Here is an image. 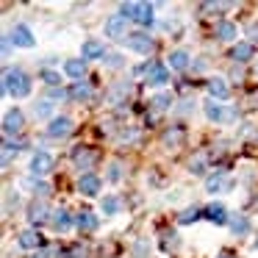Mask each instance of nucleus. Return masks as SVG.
I'll use <instances>...</instances> for the list:
<instances>
[{
	"instance_id": "20e7f679",
	"label": "nucleus",
	"mask_w": 258,
	"mask_h": 258,
	"mask_svg": "<svg viewBox=\"0 0 258 258\" xmlns=\"http://www.w3.org/2000/svg\"><path fill=\"white\" fill-rule=\"evenodd\" d=\"M50 169H53V156L50 153H36V156L31 158V175H34V178H45Z\"/></svg>"
},
{
	"instance_id": "9b49d317",
	"label": "nucleus",
	"mask_w": 258,
	"mask_h": 258,
	"mask_svg": "<svg viewBox=\"0 0 258 258\" xmlns=\"http://www.w3.org/2000/svg\"><path fill=\"white\" fill-rule=\"evenodd\" d=\"M81 56L84 58H103L106 56V47H103V42L89 39V42H84V47H81Z\"/></svg>"
},
{
	"instance_id": "4c0bfd02",
	"label": "nucleus",
	"mask_w": 258,
	"mask_h": 258,
	"mask_svg": "<svg viewBox=\"0 0 258 258\" xmlns=\"http://www.w3.org/2000/svg\"><path fill=\"white\" fill-rule=\"evenodd\" d=\"M217 258H230V255H217Z\"/></svg>"
},
{
	"instance_id": "423d86ee",
	"label": "nucleus",
	"mask_w": 258,
	"mask_h": 258,
	"mask_svg": "<svg viewBox=\"0 0 258 258\" xmlns=\"http://www.w3.org/2000/svg\"><path fill=\"white\" fill-rule=\"evenodd\" d=\"M125 45L131 47V50H136L139 56H147V53H153V39L145 34H128V42Z\"/></svg>"
},
{
	"instance_id": "bb28decb",
	"label": "nucleus",
	"mask_w": 258,
	"mask_h": 258,
	"mask_svg": "<svg viewBox=\"0 0 258 258\" xmlns=\"http://www.w3.org/2000/svg\"><path fill=\"white\" fill-rule=\"evenodd\" d=\"M42 81H45L47 86H58L61 84V75H58L56 70H42Z\"/></svg>"
},
{
	"instance_id": "cd10ccee",
	"label": "nucleus",
	"mask_w": 258,
	"mask_h": 258,
	"mask_svg": "<svg viewBox=\"0 0 258 258\" xmlns=\"http://www.w3.org/2000/svg\"><path fill=\"white\" fill-rule=\"evenodd\" d=\"M169 103H172V97H169L167 92H161V95L153 97V106H156V111H164V108H169Z\"/></svg>"
},
{
	"instance_id": "a211bd4d",
	"label": "nucleus",
	"mask_w": 258,
	"mask_h": 258,
	"mask_svg": "<svg viewBox=\"0 0 258 258\" xmlns=\"http://www.w3.org/2000/svg\"><path fill=\"white\" fill-rule=\"evenodd\" d=\"M50 225L58 230V233H64V230H70V225H73V222H70V214L67 211H56V214H53V219H50Z\"/></svg>"
},
{
	"instance_id": "4be33fe9",
	"label": "nucleus",
	"mask_w": 258,
	"mask_h": 258,
	"mask_svg": "<svg viewBox=\"0 0 258 258\" xmlns=\"http://www.w3.org/2000/svg\"><path fill=\"white\" fill-rule=\"evenodd\" d=\"M89 97H92V89H89V86H84L81 81L70 89V100H78L81 103V100H89Z\"/></svg>"
},
{
	"instance_id": "c85d7f7f",
	"label": "nucleus",
	"mask_w": 258,
	"mask_h": 258,
	"mask_svg": "<svg viewBox=\"0 0 258 258\" xmlns=\"http://www.w3.org/2000/svg\"><path fill=\"white\" fill-rule=\"evenodd\" d=\"M195 219H200V211H197V208H186V211L178 217V222L180 225H189V222H195Z\"/></svg>"
},
{
	"instance_id": "c756f323",
	"label": "nucleus",
	"mask_w": 258,
	"mask_h": 258,
	"mask_svg": "<svg viewBox=\"0 0 258 258\" xmlns=\"http://www.w3.org/2000/svg\"><path fill=\"white\" fill-rule=\"evenodd\" d=\"M25 189H34V195H47V191H50V186L47 183H34V180H25Z\"/></svg>"
},
{
	"instance_id": "2f4dec72",
	"label": "nucleus",
	"mask_w": 258,
	"mask_h": 258,
	"mask_svg": "<svg viewBox=\"0 0 258 258\" xmlns=\"http://www.w3.org/2000/svg\"><path fill=\"white\" fill-rule=\"evenodd\" d=\"M191 172H195V175L206 172V156H195V161H191Z\"/></svg>"
},
{
	"instance_id": "f3484780",
	"label": "nucleus",
	"mask_w": 258,
	"mask_h": 258,
	"mask_svg": "<svg viewBox=\"0 0 258 258\" xmlns=\"http://www.w3.org/2000/svg\"><path fill=\"white\" fill-rule=\"evenodd\" d=\"M169 67H172V70H186V67H189V53H186V50L169 53Z\"/></svg>"
},
{
	"instance_id": "a878e982",
	"label": "nucleus",
	"mask_w": 258,
	"mask_h": 258,
	"mask_svg": "<svg viewBox=\"0 0 258 258\" xmlns=\"http://www.w3.org/2000/svg\"><path fill=\"white\" fill-rule=\"evenodd\" d=\"M100 208H103V214H108V217H111V214H117V211H119V200H117L114 195H108V197H103Z\"/></svg>"
},
{
	"instance_id": "6e6552de",
	"label": "nucleus",
	"mask_w": 258,
	"mask_h": 258,
	"mask_svg": "<svg viewBox=\"0 0 258 258\" xmlns=\"http://www.w3.org/2000/svg\"><path fill=\"white\" fill-rule=\"evenodd\" d=\"M20 131H23V111L14 108L3 117V134H20Z\"/></svg>"
},
{
	"instance_id": "aec40b11",
	"label": "nucleus",
	"mask_w": 258,
	"mask_h": 258,
	"mask_svg": "<svg viewBox=\"0 0 258 258\" xmlns=\"http://www.w3.org/2000/svg\"><path fill=\"white\" fill-rule=\"evenodd\" d=\"M20 247H25V250L39 247V233H36V230H23V233H20Z\"/></svg>"
},
{
	"instance_id": "5701e85b",
	"label": "nucleus",
	"mask_w": 258,
	"mask_h": 258,
	"mask_svg": "<svg viewBox=\"0 0 258 258\" xmlns=\"http://www.w3.org/2000/svg\"><path fill=\"white\" fill-rule=\"evenodd\" d=\"M64 70H67L70 78H84V61H78V58H70L67 64H64Z\"/></svg>"
},
{
	"instance_id": "2eb2a0df",
	"label": "nucleus",
	"mask_w": 258,
	"mask_h": 258,
	"mask_svg": "<svg viewBox=\"0 0 258 258\" xmlns=\"http://www.w3.org/2000/svg\"><path fill=\"white\" fill-rule=\"evenodd\" d=\"M217 36H219L222 42H236L239 31H236L233 23H217Z\"/></svg>"
},
{
	"instance_id": "e433bc0d",
	"label": "nucleus",
	"mask_w": 258,
	"mask_h": 258,
	"mask_svg": "<svg viewBox=\"0 0 258 258\" xmlns=\"http://www.w3.org/2000/svg\"><path fill=\"white\" fill-rule=\"evenodd\" d=\"M34 258H47V252H39V255H34Z\"/></svg>"
},
{
	"instance_id": "412c9836",
	"label": "nucleus",
	"mask_w": 258,
	"mask_h": 258,
	"mask_svg": "<svg viewBox=\"0 0 258 258\" xmlns=\"http://www.w3.org/2000/svg\"><path fill=\"white\" fill-rule=\"evenodd\" d=\"M233 58H236V61H247V58H252V45H250V42H236Z\"/></svg>"
},
{
	"instance_id": "b1692460",
	"label": "nucleus",
	"mask_w": 258,
	"mask_h": 258,
	"mask_svg": "<svg viewBox=\"0 0 258 258\" xmlns=\"http://www.w3.org/2000/svg\"><path fill=\"white\" fill-rule=\"evenodd\" d=\"M34 114H36L39 119L53 117V103H50V100H39V103H34Z\"/></svg>"
},
{
	"instance_id": "7c9ffc66",
	"label": "nucleus",
	"mask_w": 258,
	"mask_h": 258,
	"mask_svg": "<svg viewBox=\"0 0 258 258\" xmlns=\"http://www.w3.org/2000/svg\"><path fill=\"white\" fill-rule=\"evenodd\" d=\"M222 186H225V178H222V175H214V178H208L206 189H208V191H219Z\"/></svg>"
},
{
	"instance_id": "c9c22d12",
	"label": "nucleus",
	"mask_w": 258,
	"mask_h": 258,
	"mask_svg": "<svg viewBox=\"0 0 258 258\" xmlns=\"http://www.w3.org/2000/svg\"><path fill=\"white\" fill-rule=\"evenodd\" d=\"M108 180H119V164H111V167H108Z\"/></svg>"
},
{
	"instance_id": "9d476101",
	"label": "nucleus",
	"mask_w": 258,
	"mask_h": 258,
	"mask_svg": "<svg viewBox=\"0 0 258 258\" xmlns=\"http://www.w3.org/2000/svg\"><path fill=\"white\" fill-rule=\"evenodd\" d=\"M78 189H81V195L95 197V195H97V189H100V178H97V175H81Z\"/></svg>"
},
{
	"instance_id": "393cba45",
	"label": "nucleus",
	"mask_w": 258,
	"mask_h": 258,
	"mask_svg": "<svg viewBox=\"0 0 258 258\" xmlns=\"http://www.w3.org/2000/svg\"><path fill=\"white\" fill-rule=\"evenodd\" d=\"M230 230H233V233H247V230H250V222H247V217H241V214H236L233 219H230Z\"/></svg>"
},
{
	"instance_id": "f704fd0d",
	"label": "nucleus",
	"mask_w": 258,
	"mask_h": 258,
	"mask_svg": "<svg viewBox=\"0 0 258 258\" xmlns=\"http://www.w3.org/2000/svg\"><path fill=\"white\" fill-rule=\"evenodd\" d=\"M75 161H78V167H84V169H86V167H89V164H92V161H95V156H92V153H86V156H84V158H81V156H78V158H75Z\"/></svg>"
},
{
	"instance_id": "f03ea898",
	"label": "nucleus",
	"mask_w": 258,
	"mask_h": 258,
	"mask_svg": "<svg viewBox=\"0 0 258 258\" xmlns=\"http://www.w3.org/2000/svg\"><path fill=\"white\" fill-rule=\"evenodd\" d=\"M119 12H122L119 17L136 20L139 25H150L153 23V6H150V3H122Z\"/></svg>"
},
{
	"instance_id": "6ab92c4d",
	"label": "nucleus",
	"mask_w": 258,
	"mask_h": 258,
	"mask_svg": "<svg viewBox=\"0 0 258 258\" xmlns=\"http://www.w3.org/2000/svg\"><path fill=\"white\" fill-rule=\"evenodd\" d=\"M75 225H78L81 230H92V228L97 225V217H95L92 211H81L78 217H75Z\"/></svg>"
},
{
	"instance_id": "39448f33",
	"label": "nucleus",
	"mask_w": 258,
	"mask_h": 258,
	"mask_svg": "<svg viewBox=\"0 0 258 258\" xmlns=\"http://www.w3.org/2000/svg\"><path fill=\"white\" fill-rule=\"evenodd\" d=\"M70 131H73V119L70 117H53L50 125H47V136H50V139H61Z\"/></svg>"
},
{
	"instance_id": "58836bf2",
	"label": "nucleus",
	"mask_w": 258,
	"mask_h": 258,
	"mask_svg": "<svg viewBox=\"0 0 258 258\" xmlns=\"http://www.w3.org/2000/svg\"><path fill=\"white\" fill-rule=\"evenodd\" d=\"M255 250H258V239H255Z\"/></svg>"
},
{
	"instance_id": "72a5a7b5",
	"label": "nucleus",
	"mask_w": 258,
	"mask_h": 258,
	"mask_svg": "<svg viewBox=\"0 0 258 258\" xmlns=\"http://www.w3.org/2000/svg\"><path fill=\"white\" fill-rule=\"evenodd\" d=\"M106 64L108 67H119V64H122V56H119V53H111V56L106 58Z\"/></svg>"
},
{
	"instance_id": "473e14b6",
	"label": "nucleus",
	"mask_w": 258,
	"mask_h": 258,
	"mask_svg": "<svg viewBox=\"0 0 258 258\" xmlns=\"http://www.w3.org/2000/svg\"><path fill=\"white\" fill-rule=\"evenodd\" d=\"M150 250L147 247V241H136V247H134V252H136V258H145V252Z\"/></svg>"
},
{
	"instance_id": "0eeeda50",
	"label": "nucleus",
	"mask_w": 258,
	"mask_h": 258,
	"mask_svg": "<svg viewBox=\"0 0 258 258\" xmlns=\"http://www.w3.org/2000/svg\"><path fill=\"white\" fill-rule=\"evenodd\" d=\"M145 75H147V84H153V86H164L169 81V70L164 67V64H150V67H145Z\"/></svg>"
},
{
	"instance_id": "4468645a",
	"label": "nucleus",
	"mask_w": 258,
	"mask_h": 258,
	"mask_svg": "<svg viewBox=\"0 0 258 258\" xmlns=\"http://www.w3.org/2000/svg\"><path fill=\"white\" fill-rule=\"evenodd\" d=\"M206 219H211V222L222 225L225 219H228V211H225V206H222V203H211V206L206 208Z\"/></svg>"
},
{
	"instance_id": "f257e3e1",
	"label": "nucleus",
	"mask_w": 258,
	"mask_h": 258,
	"mask_svg": "<svg viewBox=\"0 0 258 258\" xmlns=\"http://www.w3.org/2000/svg\"><path fill=\"white\" fill-rule=\"evenodd\" d=\"M3 92L6 95H12L14 100H20V97H28L31 95V81L25 73H20V70H6L3 73Z\"/></svg>"
},
{
	"instance_id": "f8f14e48",
	"label": "nucleus",
	"mask_w": 258,
	"mask_h": 258,
	"mask_svg": "<svg viewBox=\"0 0 258 258\" xmlns=\"http://www.w3.org/2000/svg\"><path fill=\"white\" fill-rule=\"evenodd\" d=\"M208 92H211V97H217V100H225V97L230 95L228 84H225V78H219V75H214L211 81H208Z\"/></svg>"
},
{
	"instance_id": "1a4fd4ad",
	"label": "nucleus",
	"mask_w": 258,
	"mask_h": 258,
	"mask_svg": "<svg viewBox=\"0 0 258 258\" xmlns=\"http://www.w3.org/2000/svg\"><path fill=\"white\" fill-rule=\"evenodd\" d=\"M206 117L214 119V122H228V119H233V111H225L219 103H206Z\"/></svg>"
},
{
	"instance_id": "7ed1b4c3",
	"label": "nucleus",
	"mask_w": 258,
	"mask_h": 258,
	"mask_svg": "<svg viewBox=\"0 0 258 258\" xmlns=\"http://www.w3.org/2000/svg\"><path fill=\"white\" fill-rule=\"evenodd\" d=\"M9 39H12L17 47H25V50L36 47V36L31 34V28H28V25H17V28H14L12 34H9Z\"/></svg>"
},
{
	"instance_id": "dca6fc26",
	"label": "nucleus",
	"mask_w": 258,
	"mask_h": 258,
	"mask_svg": "<svg viewBox=\"0 0 258 258\" xmlns=\"http://www.w3.org/2000/svg\"><path fill=\"white\" fill-rule=\"evenodd\" d=\"M45 219H47V206L34 203V206H31V214H28V222H31V225H42Z\"/></svg>"
},
{
	"instance_id": "ddd939ff",
	"label": "nucleus",
	"mask_w": 258,
	"mask_h": 258,
	"mask_svg": "<svg viewBox=\"0 0 258 258\" xmlns=\"http://www.w3.org/2000/svg\"><path fill=\"white\" fill-rule=\"evenodd\" d=\"M106 36H111V39H122L125 34V17H111L106 23Z\"/></svg>"
}]
</instances>
